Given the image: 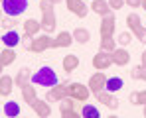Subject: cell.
Listing matches in <instances>:
<instances>
[{
  "instance_id": "6da1fadb",
  "label": "cell",
  "mask_w": 146,
  "mask_h": 118,
  "mask_svg": "<svg viewBox=\"0 0 146 118\" xmlns=\"http://www.w3.org/2000/svg\"><path fill=\"white\" fill-rule=\"evenodd\" d=\"M40 10H42V30L46 34H51L57 26L55 20V12H53V2L51 0H40Z\"/></svg>"
},
{
  "instance_id": "7a4b0ae2",
  "label": "cell",
  "mask_w": 146,
  "mask_h": 118,
  "mask_svg": "<svg viewBox=\"0 0 146 118\" xmlns=\"http://www.w3.org/2000/svg\"><path fill=\"white\" fill-rule=\"evenodd\" d=\"M32 83L34 85H40V87L51 89V87H55L59 83V79H57V73L51 69V67H40V69L32 75Z\"/></svg>"
},
{
  "instance_id": "3957f363",
  "label": "cell",
  "mask_w": 146,
  "mask_h": 118,
  "mask_svg": "<svg viewBox=\"0 0 146 118\" xmlns=\"http://www.w3.org/2000/svg\"><path fill=\"white\" fill-rule=\"evenodd\" d=\"M2 10H4V14L6 16H20V14H24L26 8H28V0H2Z\"/></svg>"
},
{
  "instance_id": "277c9868",
  "label": "cell",
  "mask_w": 146,
  "mask_h": 118,
  "mask_svg": "<svg viewBox=\"0 0 146 118\" xmlns=\"http://www.w3.org/2000/svg\"><path fill=\"white\" fill-rule=\"evenodd\" d=\"M51 42H53V38L49 36V34H40V36H34L32 38V44H30V51L32 53H44L46 49H49L51 47Z\"/></svg>"
},
{
  "instance_id": "5b68a950",
  "label": "cell",
  "mask_w": 146,
  "mask_h": 118,
  "mask_svg": "<svg viewBox=\"0 0 146 118\" xmlns=\"http://www.w3.org/2000/svg\"><path fill=\"white\" fill-rule=\"evenodd\" d=\"M69 96L75 98L77 102H87L91 96V89H89V85L73 81V83H69Z\"/></svg>"
},
{
  "instance_id": "8992f818",
  "label": "cell",
  "mask_w": 146,
  "mask_h": 118,
  "mask_svg": "<svg viewBox=\"0 0 146 118\" xmlns=\"http://www.w3.org/2000/svg\"><path fill=\"white\" fill-rule=\"evenodd\" d=\"M59 114L63 118H79L81 112H77V100L71 96H65L59 100Z\"/></svg>"
},
{
  "instance_id": "52a82bcc",
  "label": "cell",
  "mask_w": 146,
  "mask_h": 118,
  "mask_svg": "<svg viewBox=\"0 0 146 118\" xmlns=\"http://www.w3.org/2000/svg\"><path fill=\"white\" fill-rule=\"evenodd\" d=\"M126 26H128V30L132 32V36L136 38V40H140L142 42V38H144V34H146V28L142 26V20H140V16L138 14H128L126 16Z\"/></svg>"
},
{
  "instance_id": "ba28073f",
  "label": "cell",
  "mask_w": 146,
  "mask_h": 118,
  "mask_svg": "<svg viewBox=\"0 0 146 118\" xmlns=\"http://www.w3.org/2000/svg\"><path fill=\"white\" fill-rule=\"evenodd\" d=\"M65 96H69V81L57 83L55 87H51L49 93L46 94V100H49V102H59V100L65 98Z\"/></svg>"
},
{
  "instance_id": "9c48e42d",
  "label": "cell",
  "mask_w": 146,
  "mask_h": 118,
  "mask_svg": "<svg viewBox=\"0 0 146 118\" xmlns=\"http://www.w3.org/2000/svg\"><path fill=\"white\" fill-rule=\"evenodd\" d=\"M115 28H117V18H115L113 12H109L107 16L101 18V26H99L101 38H111V36H115Z\"/></svg>"
},
{
  "instance_id": "30bf717a",
  "label": "cell",
  "mask_w": 146,
  "mask_h": 118,
  "mask_svg": "<svg viewBox=\"0 0 146 118\" xmlns=\"http://www.w3.org/2000/svg\"><path fill=\"white\" fill-rule=\"evenodd\" d=\"M89 89H91V93L93 96L99 94L101 91H105V87H107V75L103 73V71H97V73H93L91 77H89Z\"/></svg>"
},
{
  "instance_id": "8fae6325",
  "label": "cell",
  "mask_w": 146,
  "mask_h": 118,
  "mask_svg": "<svg viewBox=\"0 0 146 118\" xmlns=\"http://www.w3.org/2000/svg\"><path fill=\"white\" fill-rule=\"evenodd\" d=\"M93 67L97 71H107L111 65H113V57H111V53L109 51H103V49H99V53L93 55Z\"/></svg>"
},
{
  "instance_id": "7c38bea8",
  "label": "cell",
  "mask_w": 146,
  "mask_h": 118,
  "mask_svg": "<svg viewBox=\"0 0 146 118\" xmlns=\"http://www.w3.org/2000/svg\"><path fill=\"white\" fill-rule=\"evenodd\" d=\"M65 6H67V10L75 14L77 18H87V14H89V6L83 2V0H65Z\"/></svg>"
},
{
  "instance_id": "4fadbf2b",
  "label": "cell",
  "mask_w": 146,
  "mask_h": 118,
  "mask_svg": "<svg viewBox=\"0 0 146 118\" xmlns=\"http://www.w3.org/2000/svg\"><path fill=\"white\" fill-rule=\"evenodd\" d=\"M95 98H97L101 104H105L109 110H117V108H119V98L115 96V93H109L107 89L101 91L99 94H95Z\"/></svg>"
},
{
  "instance_id": "5bb4252c",
  "label": "cell",
  "mask_w": 146,
  "mask_h": 118,
  "mask_svg": "<svg viewBox=\"0 0 146 118\" xmlns=\"http://www.w3.org/2000/svg\"><path fill=\"white\" fill-rule=\"evenodd\" d=\"M111 57H113V65H117V67H124V65L130 63V53L122 45L117 47L115 51H111Z\"/></svg>"
},
{
  "instance_id": "9a60e30c",
  "label": "cell",
  "mask_w": 146,
  "mask_h": 118,
  "mask_svg": "<svg viewBox=\"0 0 146 118\" xmlns=\"http://www.w3.org/2000/svg\"><path fill=\"white\" fill-rule=\"evenodd\" d=\"M73 42H75V40H73V34H71V32H59V34L53 38V42H51V47H53V49L69 47Z\"/></svg>"
},
{
  "instance_id": "2e32d148",
  "label": "cell",
  "mask_w": 146,
  "mask_h": 118,
  "mask_svg": "<svg viewBox=\"0 0 146 118\" xmlns=\"http://www.w3.org/2000/svg\"><path fill=\"white\" fill-rule=\"evenodd\" d=\"M32 108H34V112L40 118L51 116V104H49V100H46V98H38V100L32 104Z\"/></svg>"
},
{
  "instance_id": "e0dca14e",
  "label": "cell",
  "mask_w": 146,
  "mask_h": 118,
  "mask_svg": "<svg viewBox=\"0 0 146 118\" xmlns=\"http://www.w3.org/2000/svg\"><path fill=\"white\" fill-rule=\"evenodd\" d=\"M20 42H22V38L18 36L16 30H6L2 34V44H4V47H16Z\"/></svg>"
},
{
  "instance_id": "ac0fdd59",
  "label": "cell",
  "mask_w": 146,
  "mask_h": 118,
  "mask_svg": "<svg viewBox=\"0 0 146 118\" xmlns=\"http://www.w3.org/2000/svg\"><path fill=\"white\" fill-rule=\"evenodd\" d=\"M14 91V79L10 75H0V96H10Z\"/></svg>"
},
{
  "instance_id": "d6986e66",
  "label": "cell",
  "mask_w": 146,
  "mask_h": 118,
  "mask_svg": "<svg viewBox=\"0 0 146 118\" xmlns=\"http://www.w3.org/2000/svg\"><path fill=\"white\" fill-rule=\"evenodd\" d=\"M79 57L75 55V53H69V55H65L63 57V61H61V67H63V71L65 73H73V71H77V67H79Z\"/></svg>"
},
{
  "instance_id": "ffe728a7",
  "label": "cell",
  "mask_w": 146,
  "mask_h": 118,
  "mask_svg": "<svg viewBox=\"0 0 146 118\" xmlns=\"http://www.w3.org/2000/svg\"><path fill=\"white\" fill-rule=\"evenodd\" d=\"M95 14H99L101 18L103 16H107L109 12H111V6H109V0H93L91 2V6H89Z\"/></svg>"
},
{
  "instance_id": "44dd1931",
  "label": "cell",
  "mask_w": 146,
  "mask_h": 118,
  "mask_svg": "<svg viewBox=\"0 0 146 118\" xmlns=\"http://www.w3.org/2000/svg\"><path fill=\"white\" fill-rule=\"evenodd\" d=\"M30 81H32V73H30L28 67H22V69L16 73V77H14V85H16V87H20V89L26 87Z\"/></svg>"
},
{
  "instance_id": "7402d4cb",
  "label": "cell",
  "mask_w": 146,
  "mask_h": 118,
  "mask_svg": "<svg viewBox=\"0 0 146 118\" xmlns=\"http://www.w3.org/2000/svg\"><path fill=\"white\" fill-rule=\"evenodd\" d=\"M16 51H14V47H4L2 51H0V63L4 65V67H8V65H12L14 61H16Z\"/></svg>"
},
{
  "instance_id": "603a6c76",
  "label": "cell",
  "mask_w": 146,
  "mask_h": 118,
  "mask_svg": "<svg viewBox=\"0 0 146 118\" xmlns=\"http://www.w3.org/2000/svg\"><path fill=\"white\" fill-rule=\"evenodd\" d=\"M22 98H24V102L28 104V106H32L36 100H38V93H36V87H32L30 83L26 85V87H22Z\"/></svg>"
},
{
  "instance_id": "cb8c5ba5",
  "label": "cell",
  "mask_w": 146,
  "mask_h": 118,
  "mask_svg": "<svg viewBox=\"0 0 146 118\" xmlns=\"http://www.w3.org/2000/svg\"><path fill=\"white\" fill-rule=\"evenodd\" d=\"M22 26H24V32H26V34H30L32 38L38 36V34L42 32V22H38V20H34V18H28Z\"/></svg>"
},
{
  "instance_id": "d4e9b609",
  "label": "cell",
  "mask_w": 146,
  "mask_h": 118,
  "mask_svg": "<svg viewBox=\"0 0 146 118\" xmlns=\"http://www.w3.org/2000/svg\"><path fill=\"white\" fill-rule=\"evenodd\" d=\"M71 34H73V40H75L77 44H81V45H85V44L91 40V34H89L87 28H75Z\"/></svg>"
},
{
  "instance_id": "484cf974",
  "label": "cell",
  "mask_w": 146,
  "mask_h": 118,
  "mask_svg": "<svg viewBox=\"0 0 146 118\" xmlns=\"http://www.w3.org/2000/svg\"><path fill=\"white\" fill-rule=\"evenodd\" d=\"M122 87H124V83H122L121 77H109V79H107V87H105V89H107L109 93H119Z\"/></svg>"
},
{
  "instance_id": "4316f807",
  "label": "cell",
  "mask_w": 146,
  "mask_h": 118,
  "mask_svg": "<svg viewBox=\"0 0 146 118\" xmlns=\"http://www.w3.org/2000/svg\"><path fill=\"white\" fill-rule=\"evenodd\" d=\"M128 100H130V104H134V106H144V104H146V91L130 93Z\"/></svg>"
},
{
  "instance_id": "83f0119b",
  "label": "cell",
  "mask_w": 146,
  "mask_h": 118,
  "mask_svg": "<svg viewBox=\"0 0 146 118\" xmlns=\"http://www.w3.org/2000/svg\"><path fill=\"white\" fill-rule=\"evenodd\" d=\"M4 114L10 118L18 116L20 114V104L18 102H14V100H8V102H4Z\"/></svg>"
},
{
  "instance_id": "f1b7e54d",
  "label": "cell",
  "mask_w": 146,
  "mask_h": 118,
  "mask_svg": "<svg viewBox=\"0 0 146 118\" xmlns=\"http://www.w3.org/2000/svg\"><path fill=\"white\" fill-rule=\"evenodd\" d=\"M81 116L83 118H99V108L97 106H93V104H83V108H81Z\"/></svg>"
},
{
  "instance_id": "f546056e",
  "label": "cell",
  "mask_w": 146,
  "mask_h": 118,
  "mask_svg": "<svg viewBox=\"0 0 146 118\" xmlns=\"http://www.w3.org/2000/svg\"><path fill=\"white\" fill-rule=\"evenodd\" d=\"M101 49H103V51H109V53L115 51V49H117V40H115L113 36H111V38H101Z\"/></svg>"
},
{
  "instance_id": "4dcf8cb0",
  "label": "cell",
  "mask_w": 146,
  "mask_h": 118,
  "mask_svg": "<svg viewBox=\"0 0 146 118\" xmlns=\"http://www.w3.org/2000/svg\"><path fill=\"white\" fill-rule=\"evenodd\" d=\"M132 38H134V36H132V32H130V30L121 32V34L117 36V44H119V45H122V47H126L130 42H132Z\"/></svg>"
},
{
  "instance_id": "1f68e13d",
  "label": "cell",
  "mask_w": 146,
  "mask_h": 118,
  "mask_svg": "<svg viewBox=\"0 0 146 118\" xmlns=\"http://www.w3.org/2000/svg\"><path fill=\"white\" fill-rule=\"evenodd\" d=\"M130 77L132 79H140V81H146V65H136L134 69L130 71Z\"/></svg>"
},
{
  "instance_id": "d6a6232c",
  "label": "cell",
  "mask_w": 146,
  "mask_h": 118,
  "mask_svg": "<svg viewBox=\"0 0 146 118\" xmlns=\"http://www.w3.org/2000/svg\"><path fill=\"white\" fill-rule=\"evenodd\" d=\"M16 24H18L16 16H6V18H2V28H6V30H14Z\"/></svg>"
},
{
  "instance_id": "836d02e7",
  "label": "cell",
  "mask_w": 146,
  "mask_h": 118,
  "mask_svg": "<svg viewBox=\"0 0 146 118\" xmlns=\"http://www.w3.org/2000/svg\"><path fill=\"white\" fill-rule=\"evenodd\" d=\"M109 6H111V10H121L124 8V0H109Z\"/></svg>"
},
{
  "instance_id": "e575fe53",
  "label": "cell",
  "mask_w": 146,
  "mask_h": 118,
  "mask_svg": "<svg viewBox=\"0 0 146 118\" xmlns=\"http://www.w3.org/2000/svg\"><path fill=\"white\" fill-rule=\"evenodd\" d=\"M124 4L128 8H140L142 6V0H124Z\"/></svg>"
},
{
  "instance_id": "d590c367",
  "label": "cell",
  "mask_w": 146,
  "mask_h": 118,
  "mask_svg": "<svg viewBox=\"0 0 146 118\" xmlns=\"http://www.w3.org/2000/svg\"><path fill=\"white\" fill-rule=\"evenodd\" d=\"M140 65H146V49L140 53Z\"/></svg>"
},
{
  "instance_id": "8d00e7d4",
  "label": "cell",
  "mask_w": 146,
  "mask_h": 118,
  "mask_svg": "<svg viewBox=\"0 0 146 118\" xmlns=\"http://www.w3.org/2000/svg\"><path fill=\"white\" fill-rule=\"evenodd\" d=\"M142 8H144V12H146V0H142Z\"/></svg>"
},
{
  "instance_id": "74e56055",
  "label": "cell",
  "mask_w": 146,
  "mask_h": 118,
  "mask_svg": "<svg viewBox=\"0 0 146 118\" xmlns=\"http://www.w3.org/2000/svg\"><path fill=\"white\" fill-rule=\"evenodd\" d=\"M2 14H4V10H2V8H0V20H2Z\"/></svg>"
},
{
  "instance_id": "f35d334b",
  "label": "cell",
  "mask_w": 146,
  "mask_h": 118,
  "mask_svg": "<svg viewBox=\"0 0 146 118\" xmlns=\"http://www.w3.org/2000/svg\"><path fill=\"white\" fill-rule=\"evenodd\" d=\"M51 2H53V4H59V2H61V0H51Z\"/></svg>"
},
{
  "instance_id": "ab89813d",
  "label": "cell",
  "mask_w": 146,
  "mask_h": 118,
  "mask_svg": "<svg viewBox=\"0 0 146 118\" xmlns=\"http://www.w3.org/2000/svg\"><path fill=\"white\" fill-rule=\"evenodd\" d=\"M2 69H4V65H2V63H0V75H2Z\"/></svg>"
},
{
  "instance_id": "60d3db41",
  "label": "cell",
  "mask_w": 146,
  "mask_h": 118,
  "mask_svg": "<svg viewBox=\"0 0 146 118\" xmlns=\"http://www.w3.org/2000/svg\"><path fill=\"white\" fill-rule=\"evenodd\" d=\"M142 44H146V34H144V38H142Z\"/></svg>"
},
{
  "instance_id": "b9f144b4",
  "label": "cell",
  "mask_w": 146,
  "mask_h": 118,
  "mask_svg": "<svg viewBox=\"0 0 146 118\" xmlns=\"http://www.w3.org/2000/svg\"><path fill=\"white\" fill-rule=\"evenodd\" d=\"M144 116H146V104H144Z\"/></svg>"
},
{
  "instance_id": "7bdbcfd3",
  "label": "cell",
  "mask_w": 146,
  "mask_h": 118,
  "mask_svg": "<svg viewBox=\"0 0 146 118\" xmlns=\"http://www.w3.org/2000/svg\"><path fill=\"white\" fill-rule=\"evenodd\" d=\"M0 26H2V20H0Z\"/></svg>"
},
{
  "instance_id": "ee69618b",
  "label": "cell",
  "mask_w": 146,
  "mask_h": 118,
  "mask_svg": "<svg viewBox=\"0 0 146 118\" xmlns=\"http://www.w3.org/2000/svg\"><path fill=\"white\" fill-rule=\"evenodd\" d=\"M0 4H2V0H0Z\"/></svg>"
}]
</instances>
